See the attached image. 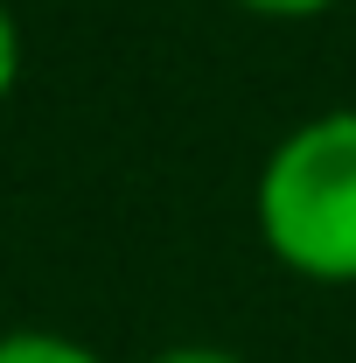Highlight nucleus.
<instances>
[{"mask_svg":"<svg viewBox=\"0 0 356 363\" xmlns=\"http://www.w3.org/2000/svg\"><path fill=\"white\" fill-rule=\"evenodd\" d=\"M154 363H245V357H230V350H210V342H175V350H161Z\"/></svg>","mask_w":356,"mask_h":363,"instance_id":"nucleus-5","label":"nucleus"},{"mask_svg":"<svg viewBox=\"0 0 356 363\" xmlns=\"http://www.w3.org/2000/svg\"><path fill=\"white\" fill-rule=\"evenodd\" d=\"M0 363H105V357L84 350L77 335H56V328H7L0 335Z\"/></svg>","mask_w":356,"mask_h":363,"instance_id":"nucleus-2","label":"nucleus"},{"mask_svg":"<svg viewBox=\"0 0 356 363\" xmlns=\"http://www.w3.org/2000/svg\"><path fill=\"white\" fill-rule=\"evenodd\" d=\"M259 230L301 279H356V112H321L272 147Z\"/></svg>","mask_w":356,"mask_h":363,"instance_id":"nucleus-1","label":"nucleus"},{"mask_svg":"<svg viewBox=\"0 0 356 363\" xmlns=\"http://www.w3.org/2000/svg\"><path fill=\"white\" fill-rule=\"evenodd\" d=\"M238 7H252V14H272V21H301V14H328L335 0H238Z\"/></svg>","mask_w":356,"mask_h":363,"instance_id":"nucleus-4","label":"nucleus"},{"mask_svg":"<svg viewBox=\"0 0 356 363\" xmlns=\"http://www.w3.org/2000/svg\"><path fill=\"white\" fill-rule=\"evenodd\" d=\"M14 77H21V28H14V14H7V0H0V105H7Z\"/></svg>","mask_w":356,"mask_h":363,"instance_id":"nucleus-3","label":"nucleus"}]
</instances>
